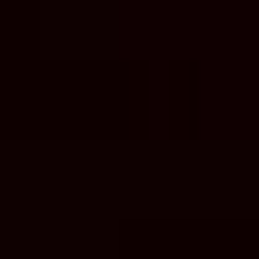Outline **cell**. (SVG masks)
<instances>
[]
</instances>
